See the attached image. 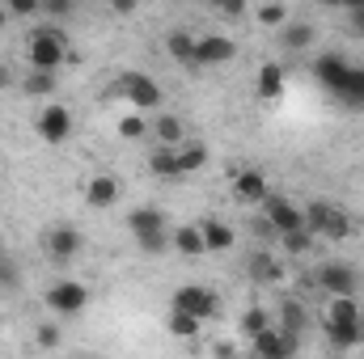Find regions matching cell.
Here are the masks:
<instances>
[{
    "label": "cell",
    "mask_w": 364,
    "mask_h": 359,
    "mask_svg": "<svg viewBox=\"0 0 364 359\" xmlns=\"http://www.w3.org/2000/svg\"><path fill=\"white\" fill-rule=\"evenodd\" d=\"M284 241V254H292V258H301V254H309V245H314V237L301 228V233H288V237H279Z\"/></svg>",
    "instance_id": "obj_32"
},
{
    "label": "cell",
    "mask_w": 364,
    "mask_h": 359,
    "mask_svg": "<svg viewBox=\"0 0 364 359\" xmlns=\"http://www.w3.org/2000/svg\"><path fill=\"white\" fill-rule=\"evenodd\" d=\"M339 97L352 101V106H364V68H352V77H348V85H343Z\"/></svg>",
    "instance_id": "obj_31"
},
{
    "label": "cell",
    "mask_w": 364,
    "mask_h": 359,
    "mask_svg": "<svg viewBox=\"0 0 364 359\" xmlns=\"http://www.w3.org/2000/svg\"><path fill=\"white\" fill-rule=\"evenodd\" d=\"M38 136H43L47 144H64V140L73 136V114H68L64 106H47V110L38 114Z\"/></svg>",
    "instance_id": "obj_12"
},
{
    "label": "cell",
    "mask_w": 364,
    "mask_h": 359,
    "mask_svg": "<svg viewBox=\"0 0 364 359\" xmlns=\"http://www.w3.org/2000/svg\"><path fill=\"white\" fill-rule=\"evenodd\" d=\"M34 338H38V347H47V351H51V347H60V326H38V334H34Z\"/></svg>",
    "instance_id": "obj_36"
},
{
    "label": "cell",
    "mask_w": 364,
    "mask_h": 359,
    "mask_svg": "<svg viewBox=\"0 0 364 359\" xmlns=\"http://www.w3.org/2000/svg\"><path fill=\"white\" fill-rule=\"evenodd\" d=\"M9 85H13V72H9V68L0 64V89H9Z\"/></svg>",
    "instance_id": "obj_41"
},
{
    "label": "cell",
    "mask_w": 364,
    "mask_h": 359,
    "mask_svg": "<svg viewBox=\"0 0 364 359\" xmlns=\"http://www.w3.org/2000/svg\"><path fill=\"white\" fill-rule=\"evenodd\" d=\"M199 330H203V321H195L191 313L170 309V334H174V338H199Z\"/></svg>",
    "instance_id": "obj_29"
},
{
    "label": "cell",
    "mask_w": 364,
    "mask_h": 359,
    "mask_svg": "<svg viewBox=\"0 0 364 359\" xmlns=\"http://www.w3.org/2000/svg\"><path fill=\"white\" fill-rule=\"evenodd\" d=\"M114 89L123 93L136 110H157V106H161V85H157L153 77H144V72H123Z\"/></svg>",
    "instance_id": "obj_6"
},
{
    "label": "cell",
    "mask_w": 364,
    "mask_h": 359,
    "mask_svg": "<svg viewBox=\"0 0 364 359\" xmlns=\"http://www.w3.org/2000/svg\"><path fill=\"white\" fill-rule=\"evenodd\" d=\"M127 228H132V237H136V245H140V241L166 237V216H161L157 207H136V211L127 216Z\"/></svg>",
    "instance_id": "obj_13"
},
{
    "label": "cell",
    "mask_w": 364,
    "mask_h": 359,
    "mask_svg": "<svg viewBox=\"0 0 364 359\" xmlns=\"http://www.w3.org/2000/svg\"><path fill=\"white\" fill-rule=\"evenodd\" d=\"M263 330H272L267 309H259V304H255V309H246V313H242V334H246V338H259Z\"/></svg>",
    "instance_id": "obj_28"
},
{
    "label": "cell",
    "mask_w": 364,
    "mask_h": 359,
    "mask_svg": "<svg viewBox=\"0 0 364 359\" xmlns=\"http://www.w3.org/2000/svg\"><path fill=\"white\" fill-rule=\"evenodd\" d=\"M279 43H284V51H305L314 43V26L309 21H288L279 30Z\"/></svg>",
    "instance_id": "obj_22"
},
{
    "label": "cell",
    "mask_w": 364,
    "mask_h": 359,
    "mask_svg": "<svg viewBox=\"0 0 364 359\" xmlns=\"http://www.w3.org/2000/svg\"><path fill=\"white\" fill-rule=\"evenodd\" d=\"M352 26L364 34V4H356V9H352Z\"/></svg>",
    "instance_id": "obj_40"
},
{
    "label": "cell",
    "mask_w": 364,
    "mask_h": 359,
    "mask_svg": "<svg viewBox=\"0 0 364 359\" xmlns=\"http://www.w3.org/2000/svg\"><path fill=\"white\" fill-rule=\"evenodd\" d=\"M47 304L60 313V317H77L85 304H90V287L81 279H60L47 287Z\"/></svg>",
    "instance_id": "obj_5"
},
{
    "label": "cell",
    "mask_w": 364,
    "mask_h": 359,
    "mask_svg": "<svg viewBox=\"0 0 364 359\" xmlns=\"http://www.w3.org/2000/svg\"><path fill=\"white\" fill-rule=\"evenodd\" d=\"M216 359H233V347H216Z\"/></svg>",
    "instance_id": "obj_42"
},
{
    "label": "cell",
    "mask_w": 364,
    "mask_h": 359,
    "mask_svg": "<svg viewBox=\"0 0 364 359\" xmlns=\"http://www.w3.org/2000/svg\"><path fill=\"white\" fill-rule=\"evenodd\" d=\"M30 72H55L64 60H68V43H64V30H34L30 34Z\"/></svg>",
    "instance_id": "obj_2"
},
{
    "label": "cell",
    "mask_w": 364,
    "mask_h": 359,
    "mask_svg": "<svg viewBox=\"0 0 364 359\" xmlns=\"http://www.w3.org/2000/svg\"><path fill=\"white\" fill-rule=\"evenodd\" d=\"M119 136L123 140H140V136H149V123L140 114H127V118H119Z\"/></svg>",
    "instance_id": "obj_34"
},
{
    "label": "cell",
    "mask_w": 364,
    "mask_h": 359,
    "mask_svg": "<svg viewBox=\"0 0 364 359\" xmlns=\"http://www.w3.org/2000/svg\"><path fill=\"white\" fill-rule=\"evenodd\" d=\"M43 13H47V17H68V13H73V4H68V0H47V4H43Z\"/></svg>",
    "instance_id": "obj_37"
},
{
    "label": "cell",
    "mask_w": 364,
    "mask_h": 359,
    "mask_svg": "<svg viewBox=\"0 0 364 359\" xmlns=\"http://www.w3.org/2000/svg\"><path fill=\"white\" fill-rule=\"evenodd\" d=\"M199 233H203V250H212V254H225V250H233V241H237V233H233L225 220H203Z\"/></svg>",
    "instance_id": "obj_16"
},
{
    "label": "cell",
    "mask_w": 364,
    "mask_h": 359,
    "mask_svg": "<svg viewBox=\"0 0 364 359\" xmlns=\"http://www.w3.org/2000/svg\"><path fill=\"white\" fill-rule=\"evenodd\" d=\"M259 21L272 26V30H284L288 26V4H263L259 9Z\"/></svg>",
    "instance_id": "obj_33"
},
{
    "label": "cell",
    "mask_w": 364,
    "mask_h": 359,
    "mask_svg": "<svg viewBox=\"0 0 364 359\" xmlns=\"http://www.w3.org/2000/svg\"><path fill=\"white\" fill-rule=\"evenodd\" d=\"M255 93H259V101L284 97V68H279L275 60H267V64L259 68V85H255Z\"/></svg>",
    "instance_id": "obj_18"
},
{
    "label": "cell",
    "mask_w": 364,
    "mask_h": 359,
    "mask_svg": "<svg viewBox=\"0 0 364 359\" xmlns=\"http://www.w3.org/2000/svg\"><path fill=\"white\" fill-rule=\"evenodd\" d=\"M305 233H309V237H326V241H343V237L352 233V220H348V211H339L331 199H314V203L305 207Z\"/></svg>",
    "instance_id": "obj_1"
},
{
    "label": "cell",
    "mask_w": 364,
    "mask_h": 359,
    "mask_svg": "<svg viewBox=\"0 0 364 359\" xmlns=\"http://www.w3.org/2000/svg\"><path fill=\"white\" fill-rule=\"evenodd\" d=\"M149 170H153L157 178H178V148H157V153L149 157Z\"/></svg>",
    "instance_id": "obj_26"
},
{
    "label": "cell",
    "mask_w": 364,
    "mask_h": 359,
    "mask_svg": "<svg viewBox=\"0 0 364 359\" xmlns=\"http://www.w3.org/2000/svg\"><path fill=\"white\" fill-rule=\"evenodd\" d=\"M4 21H9V9H0V30H4Z\"/></svg>",
    "instance_id": "obj_43"
},
{
    "label": "cell",
    "mask_w": 364,
    "mask_h": 359,
    "mask_svg": "<svg viewBox=\"0 0 364 359\" xmlns=\"http://www.w3.org/2000/svg\"><path fill=\"white\" fill-rule=\"evenodd\" d=\"M170 309L191 313L195 321H208V317H216L220 300H216V292H212V287H203V283H182L178 292H174V300H170Z\"/></svg>",
    "instance_id": "obj_3"
},
{
    "label": "cell",
    "mask_w": 364,
    "mask_h": 359,
    "mask_svg": "<svg viewBox=\"0 0 364 359\" xmlns=\"http://www.w3.org/2000/svg\"><path fill=\"white\" fill-rule=\"evenodd\" d=\"M43 245H47V254H51L55 263H73V258L81 254V233L68 228V224H60V228H51V233L43 237Z\"/></svg>",
    "instance_id": "obj_14"
},
{
    "label": "cell",
    "mask_w": 364,
    "mask_h": 359,
    "mask_svg": "<svg viewBox=\"0 0 364 359\" xmlns=\"http://www.w3.org/2000/svg\"><path fill=\"white\" fill-rule=\"evenodd\" d=\"M326 321L356 326V321H360V304H356V296H339V300H331V313H326Z\"/></svg>",
    "instance_id": "obj_24"
},
{
    "label": "cell",
    "mask_w": 364,
    "mask_h": 359,
    "mask_svg": "<svg viewBox=\"0 0 364 359\" xmlns=\"http://www.w3.org/2000/svg\"><path fill=\"white\" fill-rule=\"evenodd\" d=\"M119 178H110V174H97V178H90V186H85V203H90L93 211H106V207H114L119 203Z\"/></svg>",
    "instance_id": "obj_15"
},
{
    "label": "cell",
    "mask_w": 364,
    "mask_h": 359,
    "mask_svg": "<svg viewBox=\"0 0 364 359\" xmlns=\"http://www.w3.org/2000/svg\"><path fill=\"white\" fill-rule=\"evenodd\" d=\"M21 89L30 93V97H51L55 93V72H30L21 81Z\"/></svg>",
    "instance_id": "obj_30"
},
{
    "label": "cell",
    "mask_w": 364,
    "mask_h": 359,
    "mask_svg": "<svg viewBox=\"0 0 364 359\" xmlns=\"http://www.w3.org/2000/svg\"><path fill=\"white\" fill-rule=\"evenodd\" d=\"M318 283L331 292V300H339V296H356V267H348V263H326V267L318 270Z\"/></svg>",
    "instance_id": "obj_9"
},
{
    "label": "cell",
    "mask_w": 364,
    "mask_h": 359,
    "mask_svg": "<svg viewBox=\"0 0 364 359\" xmlns=\"http://www.w3.org/2000/svg\"><path fill=\"white\" fill-rule=\"evenodd\" d=\"M203 165H208V148H203V144H182L178 148V178L203 170Z\"/></svg>",
    "instance_id": "obj_27"
},
{
    "label": "cell",
    "mask_w": 364,
    "mask_h": 359,
    "mask_svg": "<svg viewBox=\"0 0 364 359\" xmlns=\"http://www.w3.org/2000/svg\"><path fill=\"white\" fill-rule=\"evenodd\" d=\"M267 194H272V190H267V178H263L259 170H237V174H233V199H237V203H246V207L259 203V207H263Z\"/></svg>",
    "instance_id": "obj_10"
},
{
    "label": "cell",
    "mask_w": 364,
    "mask_h": 359,
    "mask_svg": "<svg viewBox=\"0 0 364 359\" xmlns=\"http://www.w3.org/2000/svg\"><path fill=\"white\" fill-rule=\"evenodd\" d=\"M153 136L161 140V148H178L182 144V118L178 114H161L157 127H153Z\"/></svg>",
    "instance_id": "obj_25"
},
{
    "label": "cell",
    "mask_w": 364,
    "mask_h": 359,
    "mask_svg": "<svg viewBox=\"0 0 364 359\" xmlns=\"http://www.w3.org/2000/svg\"><path fill=\"white\" fill-rule=\"evenodd\" d=\"M38 9H43V4H34V0H13V13H17V17H34Z\"/></svg>",
    "instance_id": "obj_38"
},
{
    "label": "cell",
    "mask_w": 364,
    "mask_h": 359,
    "mask_svg": "<svg viewBox=\"0 0 364 359\" xmlns=\"http://www.w3.org/2000/svg\"><path fill=\"white\" fill-rule=\"evenodd\" d=\"M195 43H199V34H191V30H174V34H166V51H170V60H178L186 68H195Z\"/></svg>",
    "instance_id": "obj_19"
},
{
    "label": "cell",
    "mask_w": 364,
    "mask_h": 359,
    "mask_svg": "<svg viewBox=\"0 0 364 359\" xmlns=\"http://www.w3.org/2000/svg\"><path fill=\"white\" fill-rule=\"evenodd\" d=\"M250 347H255V359H292L301 338H292L284 330H263L259 338H250Z\"/></svg>",
    "instance_id": "obj_8"
},
{
    "label": "cell",
    "mask_w": 364,
    "mask_h": 359,
    "mask_svg": "<svg viewBox=\"0 0 364 359\" xmlns=\"http://www.w3.org/2000/svg\"><path fill=\"white\" fill-rule=\"evenodd\" d=\"M220 13H225V17H242V13H246V9H242V4H237V0H229V4H225V9H220Z\"/></svg>",
    "instance_id": "obj_39"
},
{
    "label": "cell",
    "mask_w": 364,
    "mask_h": 359,
    "mask_svg": "<svg viewBox=\"0 0 364 359\" xmlns=\"http://www.w3.org/2000/svg\"><path fill=\"white\" fill-rule=\"evenodd\" d=\"M305 326H309V317H305V309H301L296 300H284V304H279V326H275V330H284V334H292V338H301V334H305Z\"/></svg>",
    "instance_id": "obj_21"
},
{
    "label": "cell",
    "mask_w": 364,
    "mask_h": 359,
    "mask_svg": "<svg viewBox=\"0 0 364 359\" xmlns=\"http://www.w3.org/2000/svg\"><path fill=\"white\" fill-rule=\"evenodd\" d=\"M314 72H318V81H322L326 89L339 97L343 85H348V77H352V64H348L343 55H318V60H314Z\"/></svg>",
    "instance_id": "obj_11"
},
{
    "label": "cell",
    "mask_w": 364,
    "mask_h": 359,
    "mask_svg": "<svg viewBox=\"0 0 364 359\" xmlns=\"http://www.w3.org/2000/svg\"><path fill=\"white\" fill-rule=\"evenodd\" d=\"M17 279H21L17 275V263L13 258H0V287H17Z\"/></svg>",
    "instance_id": "obj_35"
},
{
    "label": "cell",
    "mask_w": 364,
    "mask_h": 359,
    "mask_svg": "<svg viewBox=\"0 0 364 359\" xmlns=\"http://www.w3.org/2000/svg\"><path fill=\"white\" fill-rule=\"evenodd\" d=\"M174 250H182V254H191V258L208 254V250H203V233H199V224H182L178 233H174Z\"/></svg>",
    "instance_id": "obj_23"
},
{
    "label": "cell",
    "mask_w": 364,
    "mask_h": 359,
    "mask_svg": "<svg viewBox=\"0 0 364 359\" xmlns=\"http://www.w3.org/2000/svg\"><path fill=\"white\" fill-rule=\"evenodd\" d=\"M326 338H331V347H335V351H352V347H360V343H364V321H356V326L326 321Z\"/></svg>",
    "instance_id": "obj_20"
},
{
    "label": "cell",
    "mask_w": 364,
    "mask_h": 359,
    "mask_svg": "<svg viewBox=\"0 0 364 359\" xmlns=\"http://www.w3.org/2000/svg\"><path fill=\"white\" fill-rule=\"evenodd\" d=\"M263 220L272 224L275 237H288V233H301V228H305V211H301L292 199H284V194H267V203H263Z\"/></svg>",
    "instance_id": "obj_4"
},
{
    "label": "cell",
    "mask_w": 364,
    "mask_h": 359,
    "mask_svg": "<svg viewBox=\"0 0 364 359\" xmlns=\"http://www.w3.org/2000/svg\"><path fill=\"white\" fill-rule=\"evenodd\" d=\"M246 270H250V279H259V283H275L279 275H284V263L267 254V250H255L250 258H246Z\"/></svg>",
    "instance_id": "obj_17"
},
{
    "label": "cell",
    "mask_w": 364,
    "mask_h": 359,
    "mask_svg": "<svg viewBox=\"0 0 364 359\" xmlns=\"http://www.w3.org/2000/svg\"><path fill=\"white\" fill-rule=\"evenodd\" d=\"M233 55H237V47H233L229 34H199V43H195V72L220 68V64H229Z\"/></svg>",
    "instance_id": "obj_7"
}]
</instances>
